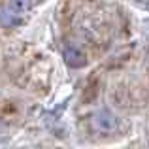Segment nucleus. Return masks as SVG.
<instances>
[{
  "instance_id": "nucleus-4",
  "label": "nucleus",
  "mask_w": 149,
  "mask_h": 149,
  "mask_svg": "<svg viewBox=\"0 0 149 149\" xmlns=\"http://www.w3.org/2000/svg\"><path fill=\"white\" fill-rule=\"evenodd\" d=\"M30 2H32V0H10V8L21 15L30 8Z\"/></svg>"
},
{
  "instance_id": "nucleus-3",
  "label": "nucleus",
  "mask_w": 149,
  "mask_h": 149,
  "mask_svg": "<svg viewBox=\"0 0 149 149\" xmlns=\"http://www.w3.org/2000/svg\"><path fill=\"white\" fill-rule=\"evenodd\" d=\"M0 23H2L4 26H15L19 23V13L13 11L11 8H8V10L0 11Z\"/></svg>"
},
{
  "instance_id": "nucleus-5",
  "label": "nucleus",
  "mask_w": 149,
  "mask_h": 149,
  "mask_svg": "<svg viewBox=\"0 0 149 149\" xmlns=\"http://www.w3.org/2000/svg\"><path fill=\"white\" fill-rule=\"evenodd\" d=\"M4 130V123H2V121H0V132H2Z\"/></svg>"
},
{
  "instance_id": "nucleus-1",
  "label": "nucleus",
  "mask_w": 149,
  "mask_h": 149,
  "mask_svg": "<svg viewBox=\"0 0 149 149\" xmlns=\"http://www.w3.org/2000/svg\"><path fill=\"white\" fill-rule=\"evenodd\" d=\"M115 125H117V121H115V117H113V113L109 111V109L100 108L93 113V128H95L96 132H100V134L111 132L113 128H115Z\"/></svg>"
},
{
  "instance_id": "nucleus-2",
  "label": "nucleus",
  "mask_w": 149,
  "mask_h": 149,
  "mask_svg": "<svg viewBox=\"0 0 149 149\" xmlns=\"http://www.w3.org/2000/svg\"><path fill=\"white\" fill-rule=\"evenodd\" d=\"M64 62L72 68H81V66L87 64V55L76 45H68L64 49Z\"/></svg>"
}]
</instances>
